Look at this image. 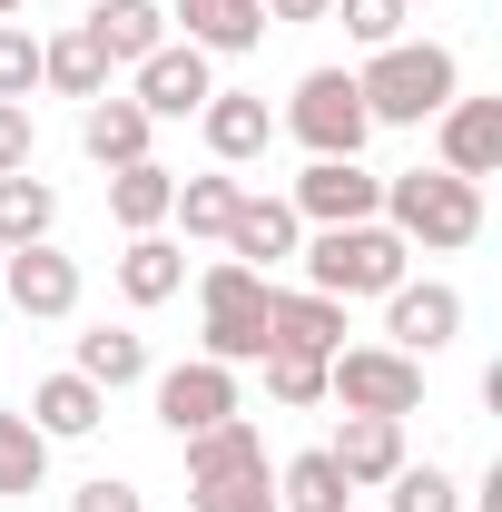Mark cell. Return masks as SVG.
<instances>
[{
  "instance_id": "cell-1",
  "label": "cell",
  "mask_w": 502,
  "mask_h": 512,
  "mask_svg": "<svg viewBox=\"0 0 502 512\" xmlns=\"http://www.w3.org/2000/svg\"><path fill=\"white\" fill-rule=\"evenodd\" d=\"M355 89H365V119L375 128H424L463 99V60L443 40H394V50H375L355 69Z\"/></svg>"
},
{
  "instance_id": "cell-2",
  "label": "cell",
  "mask_w": 502,
  "mask_h": 512,
  "mask_svg": "<svg viewBox=\"0 0 502 512\" xmlns=\"http://www.w3.org/2000/svg\"><path fill=\"white\" fill-rule=\"evenodd\" d=\"M296 266H306V286H315V296L355 306V296H394V286L414 276V247H404L384 217H365V227H306Z\"/></svg>"
},
{
  "instance_id": "cell-3",
  "label": "cell",
  "mask_w": 502,
  "mask_h": 512,
  "mask_svg": "<svg viewBox=\"0 0 502 512\" xmlns=\"http://www.w3.org/2000/svg\"><path fill=\"white\" fill-rule=\"evenodd\" d=\"M266 345H276V276L217 256V266L197 276V355H207V365H256Z\"/></svg>"
},
{
  "instance_id": "cell-4",
  "label": "cell",
  "mask_w": 502,
  "mask_h": 512,
  "mask_svg": "<svg viewBox=\"0 0 502 512\" xmlns=\"http://www.w3.org/2000/svg\"><path fill=\"white\" fill-rule=\"evenodd\" d=\"M375 217L404 237V247L453 256V247L483 237V188L453 178V168H404V178H384V207H375Z\"/></svg>"
},
{
  "instance_id": "cell-5",
  "label": "cell",
  "mask_w": 502,
  "mask_h": 512,
  "mask_svg": "<svg viewBox=\"0 0 502 512\" xmlns=\"http://www.w3.org/2000/svg\"><path fill=\"white\" fill-rule=\"evenodd\" d=\"M276 128H286V138H296L306 158H365V138H375V119H365V89H355V69H306Z\"/></svg>"
},
{
  "instance_id": "cell-6",
  "label": "cell",
  "mask_w": 502,
  "mask_h": 512,
  "mask_svg": "<svg viewBox=\"0 0 502 512\" xmlns=\"http://www.w3.org/2000/svg\"><path fill=\"white\" fill-rule=\"evenodd\" d=\"M325 404H345V414H424V365L414 355H394V345H335L325 355Z\"/></svg>"
},
{
  "instance_id": "cell-7",
  "label": "cell",
  "mask_w": 502,
  "mask_h": 512,
  "mask_svg": "<svg viewBox=\"0 0 502 512\" xmlns=\"http://www.w3.org/2000/svg\"><path fill=\"white\" fill-rule=\"evenodd\" d=\"M286 207H296L306 227H365L384 207V178L365 158H306V178L286 188Z\"/></svg>"
},
{
  "instance_id": "cell-8",
  "label": "cell",
  "mask_w": 502,
  "mask_h": 512,
  "mask_svg": "<svg viewBox=\"0 0 502 512\" xmlns=\"http://www.w3.org/2000/svg\"><path fill=\"white\" fill-rule=\"evenodd\" d=\"M453 335H463V286H443V276L414 286V276H404V286L384 296V345H394V355L424 365V355H443Z\"/></svg>"
},
{
  "instance_id": "cell-9",
  "label": "cell",
  "mask_w": 502,
  "mask_h": 512,
  "mask_svg": "<svg viewBox=\"0 0 502 512\" xmlns=\"http://www.w3.org/2000/svg\"><path fill=\"white\" fill-rule=\"evenodd\" d=\"M0 296H10L30 325L79 316V256H60L50 237H40V247H10V266H0Z\"/></svg>"
},
{
  "instance_id": "cell-10",
  "label": "cell",
  "mask_w": 502,
  "mask_h": 512,
  "mask_svg": "<svg viewBox=\"0 0 502 512\" xmlns=\"http://www.w3.org/2000/svg\"><path fill=\"white\" fill-rule=\"evenodd\" d=\"M237 414V365H207V355H188V365H168L158 375V424L188 444V434H207V424H227Z\"/></svg>"
},
{
  "instance_id": "cell-11",
  "label": "cell",
  "mask_w": 502,
  "mask_h": 512,
  "mask_svg": "<svg viewBox=\"0 0 502 512\" xmlns=\"http://www.w3.org/2000/svg\"><path fill=\"white\" fill-rule=\"evenodd\" d=\"M197 128H207V158H217V168H256V158L276 148V109H266V89H207Z\"/></svg>"
},
{
  "instance_id": "cell-12",
  "label": "cell",
  "mask_w": 502,
  "mask_h": 512,
  "mask_svg": "<svg viewBox=\"0 0 502 512\" xmlns=\"http://www.w3.org/2000/svg\"><path fill=\"white\" fill-rule=\"evenodd\" d=\"M434 168H453V178H502V99H453L434 119Z\"/></svg>"
},
{
  "instance_id": "cell-13",
  "label": "cell",
  "mask_w": 502,
  "mask_h": 512,
  "mask_svg": "<svg viewBox=\"0 0 502 512\" xmlns=\"http://www.w3.org/2000/svg\"><path fill=\"white\" fill-rule=\"evenodd\" d=\"M207 89H217V69H207V50H188V40H158V50L138 60V109H148V119H197Z\"/></svg>"
},
{
  "instance_id": "cell-14",
  "label": "cell",
  "mask_w": 502,
  "mask_h": 512,
  "mask_svg": "<svg viewBox=\"0 0 502 512\" xmlns=\"http://www.w3.org/2000/svg\"><path fill=\"white\" fill-rule=\"evenodd\" d=\"M217 247L237 256V266H256V276H276V266H286V256L306 247V217H296V207H286V197H237V217H227V237H217Z\"/></svg>"
},
{
  "instance_id": "cell-15",
  "label": "cell",
  "mask_w": 502,
  "mask_h": 512,
  "mask_svg": "<svg viewBox=\"0 0 502 512\" xmlns=\"http://www.w3.org/2000/svg\"><path fill=\"white\" fill-rule=\"evenodd\" d=\"M325 463H335L355 493H384L414 453H404V424H394V414H345V424H335V444H325Z\"/></svg>"
},
{
  "instance_id": "cell-16",
  "label": "cell",
  "mask_w": 502,
  "mask_h": 512,
  "mask_svg": "<svg viewBox=\"0 0 502 512\" xmlns=\"http://www.w3.org/2000/svg\"><path fill=\"white\" fill-rule=\"evenodd\" d=\"M79 30L99 40V60H109V69H138L158 40H168V10H158V0H89Z\"/></svg>"
},
{
  "instance_id": "cell-17",
  "label": "cell",
  "mask_w": 502,
  "mask_h": 512,
  "mask_svg": "<svg viewBox=\"0 0 502 512\" xmlns=\"http://www.w3.org/2000/svg\"><path fill=\"white\" fill-rule=\"evenodd\" d=\"M168 20L188 30V50H207V60H237V50L266 40V10H256V0H178Z\"/></svg>"
},
{
  "instance_id": "cell-18",
  "label": "cell",
  "mask_w": 502,
  "mask_h": 512,
  "mask_svg": "<svg viewBox=\"0 0 502 512\" xmlns=\"http://www.w3.org/2000/svg\"><path fill=\"white\" fill-rule=\"evenodd\" d=\"M178 286H188V247H178L168 227H148V237L119 247V296H128V306H168Z\"/></svg>"
},
{
  "instance_id": "cell-19",
  "label": "cell",
  "mask_w": 502,
  "mask_h": 512,
  "mask_svg": "<svg viewBox=\"0 0 502 512\" xmlns=\"http://www.w3.org/2000/svg\"><path fill=\"white\" fill-rule=\"evenodd\" d=\"M20 414H30V424H40L50 444H79V434H99V414H109V394H99L89 375H40V384H30V404H20Z\"/></svg>"
},
{
  "instance_id": "cell-20",
  "label": "cell",
  "mask_w": 502,
  "mask_h": 512,
  "mask_svg": "<svg viewBox=\"0 0 502 512\" xmlns=\"http://www.w3.org/2000/svg\"><path fill=\"white\" fill-rule=\"evenodd\" d=\"M148 138H158V119H148L138 99H89V109H79V148H89L99 168H138Z\"/></svg>"
},
{
  "instance_id": "cell-21",
  "label": "cell",
  "mask_w": 502,
  "mask_h": 512,
  "mask_svg": "<svg viewBox=\"0 0 502 512\" xmlns=\"http://www.w3.org/2000/svg\"><path fill=\"white\" fill-rule=\"evenodd\" d=\"M276 345L286 355H335L345 345V306L315 286H276Z\"/></svg>"
},
{
  "instance_id": "cell-22",
  "label": "cell",
  "mask_w": 502,
  "mask_h": 512,
  "mask_svg": "<svg viewBox=\"0 0 502 512\" xmlns=\"http://www.w3.org/2000/svg\"><path fill=\"white\" fill-rule=\"evenodd\" d=\"M30 493H50V434L20 404H0V503H30Z\"/></svg>"
},
{
  "instance_id": "cell-23",
  "label": "cell",
  "mask_w": 502,
  "mask_h": 512,
  "mask_svg": "<svg viewBox=\"0 0 502 512\" xmlns=\"http://www.w3.org/2000/svg\"><path fill=\"white\" fill-rule=\"evenodd\" d=\"M168 197H178V168H158V158H138V168H109V217H119L128 237L168 227Z\"/></svg>"
},
{
  "instance_id": "cell-24",
  "label": "cell",
  "mask_w": 502,
  "mask_h": 512,
  "mask_svg": "<svg viewBox=\"0 0 502 512\" xmlns=\"http://www.w3.org/2000/svg\"><path fill=\"white\" fill-rule=\"evenodd\" d=\"M40 89H60V99H109V60H99V40L89 30H60V40H40Z\"/></svg>"
},
{
  "instance_id": "cell-25",
  "label": "cell",
  "mask_w": 502,
  "mask_h": 512,
  "mask_svg": "<svg viewBox=\"0 0 502 512\" xmlns=\"http://www.w3.org/2000/svg\"><path fill=\"white\" fill-rule=\"evenodd\" d=\"M69 375H89L99 394H119V384H138V375H148V335H138V325H89Z\"/></svg>"
},
{
  "instance_id": "cell-26",
  "label": "cell",
  "mask_w": 502,
  "mask_h": 512,
  "mask_svg": "<svg viewBox=\"0 0 502 512\" xmlns=\"http://www.w3.org/2000/svg\"><path fill=\"white\" fill-rule=\"evenodd\" d=\"M237 197H247V178H237V168H207V178H178V197H168V227H188V237H227Z\"/></svg>"
},
{
  "instance_id": "cell-27",
  "label": "cell",
  "mask_w": 502,
  "mask_h": 512,
  "mask_svg": "<svg viewBox=\"0 0 502 512\" xmlns=\"http://www.w3.org/2000/svg\"><path fill=\"white\" fill-rule=\"evenodd\" d=\"M50 227H60V188L50 178H30V168L0 178V247H40Z\"/></svg>"
},
{
  "instance_id": "cell-28",
  "label": "cell",
  "mask_w": 502,
  "mask_h": 512,
  "mask_svg": "<svg viewBox=\"0 0 502 512\" xmlns=\"http://www.w3.org/2000/svg\"><path fill=\"white\" fill-rule=\"evenodd\" d=\"M345 503H355V483L325 463V444H315V453H296V463L276 473V512H345Z\"/></svg>"
},
{
  "instance_id": "cell-29",
  "label": "cell",
  "mask_w": 502,
  "mask_h": 512,
  "mask_svg": "<svg viewBox=\"0 0 502 512\" xmlns=\"http://www.w3.org/2000/svg\"><path fill=\"white\" fill-rule=\"evenodd\" d=\"M256 365H266V394H276L286 414H306V404H325V355H286V345H266Z\"/></svg>"
},
{
  "instance_id": "cell-30",
  "label": "cell",
  "mask_w": 502,
  "mask_h": 512,
  "mask_svg": "<svg viewBox=\"0 0 502 512\" xmlns=\"http://www.w3.org/2000/svg\"><path fill=\"white\" fill-rule=\"evenodd\" d=\"M384 512H463V483H453L443 463H404V473L384 483Z\"/></svg>"
},
{
  "instance_id": "cell-31",
  "label": "cell",
  "mask_w": 502,
  "mask_h": 512,
  "mask_svg": "<svg viewBox=\"0 0 502 512\" xmlns=\"http://www.w3.org/2000/svg\"><path fill=\"white\" fill-rule=\"evenodd\" d=\"M188 512H276V473H227V483H188Z\"/></svg>"
},
{
  "instance_id": "cell-32",
  "label": "cell",
  "mask_w": 502,
  "mask_h": 512,
  "mask_svg": "<svg viewBox=\"0 0 502 512\" xmlns=\"http://www.w3.org/2000/svg\"><path fill=\"white\" fill-rule=\"evenodd\" d=\"M325 20H345V40H365V50H394L414 10H404V0H335Z\"/></svg>"
},
{
  "instance_id": "cell-33",
  "label": "cell",
  "mask_w": 502,
  "mask_h": 512,
  "mask_svg": "<svg viewBox=\"0 0 502 512\" xmlns=\"http://www.w3.org/2000/svg\"><path fill=\"white\" fill-rule=\"evenodd\" d=\"M40 89V40L20 20H0V99H30Z\"/></svg>"
},
{
  "instance_id": "cell-34",
  "label": "cell",
  "mask_w": 502,
  "mask_h": 512,
  "mask_svg": "<svg viewBox=\"0 0 502 512\" xmlns=\"http://www.w3.org/2000/svg\"><path fill=\"white\" fill-rule=\"evenodd\" d=\"M30 148H40L30 99H0V178H20V168H30Z\"/></svg>"
},
{
  "instance_id": "cell-35",
  "label": "cell",
  "mask_w": 502,
  "mask_h": 512,
  "mask_svg": "<svg viewBox=\"0 0 502 512\" xmlns=\"http://www.w3.org/2000/svg\"><path fill=\"white\" fill-rule=\"evenodd\" d=\"M69 512H148V503H138V483H109V473H99V483L69 493Z\"/></svg>"
},
{
  "instance_id": "cell-36",
  "label": "cell",
  "mask_w": 502,
  "mask_h": 512,
  "mask_svg": "<svg viewBox=\"0 0 502 512\" xmlns=\"http://www.w3.org/2000/svg\"><path fill=\"white\" fill-rule=\"evenodd\" d=\"M256 10H266L276 30H306V20H325V10H335V0H256Z\"/></svg>"
},
{
  "instance_id": "cell-37",
  "label": "cell",
  "mask_w": 502,
  "mask_h": 512,
  "mask_svg": "<svg viewBox=\"0 0 502 512\" xmlns=\"http://www.w3.org/2000/svg\"><path fill=\"white\" fill-rule=\"evenodd\" d=\"M10 10H30V0H0V20H10Z\"/></svg>"
},
{
  "instance_id": "cell-38",
  "label": "cell",
  "mask_w": 502,
  "mask_h": 512,
  "mask_svg": "<svg viewBox=\"0 0 502 512\" xmlns=\"http://www.w3.org/2000/svg\"><path fill=\"white\" fill-rule=\"evenodd\" d=\"M404 10H424V0H404Z\"/></svg>"
},
{
  "instance_id": "cell-39",
  "label": "cell",
  "mask_w": 502,
  "mask_h": 512,
  "mask_svg": "<svg viewBox=\"0 0 502 512\" xmlns=\"http://www.w3.org/2000/svg\"><path fill=\"white\" fill-rule=\"evenodd\" d=\"M0 266H10V247H0Z\"/></svg>"
},
{
  "instance_id": "cell-40",
  "label": "cell",
  "mask_w": 502,
  "mask_h": 512,
  "mask_svg": "<svg viewBox=\"0 0 502 512\" xmlns=\"http://www.w3.org/2000/svg\"><path fill=\"white\" fill-rule=\"evenodd\" d=\"M345 512H365V503H345Z\"/></svg>"
}]
</instances>
